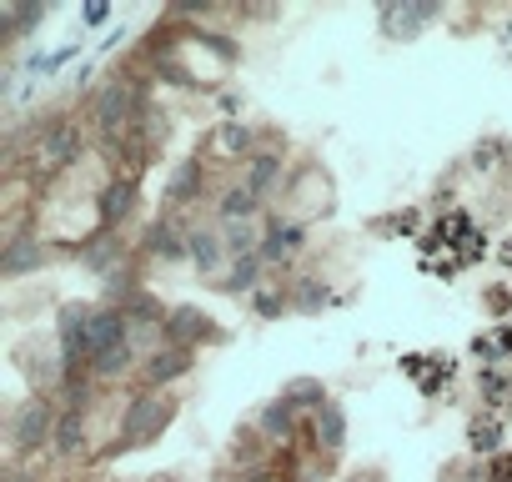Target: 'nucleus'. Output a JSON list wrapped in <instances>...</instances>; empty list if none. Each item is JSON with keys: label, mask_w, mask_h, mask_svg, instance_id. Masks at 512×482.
Returning <instances> with one entry per match:
<instances>
[{"label": "nucleus", "mask_w": 512, "mask_h": 482, "mask_svg": "<svg viewBox=\"0 0 512 482\" xmlns=\"http://www.w3.org/2000/svg\"><path fill=\"white\" fill-rule=\"evenodd\" d=\"M171 422H176V402H171L166 392H141V397L121 412V427H116L111 457H116V452H141V447L156 442Z\"/></svg>", "instance_id": "nucleus-1"}, {"label": "nucleus", "mask_w": 512, "mask_h": 482, "mask_svg": "<svg viewBox=\"0 0 512 482\" xmlns=\"http://www.w3.org/2000/svg\"><path fill=\"white\" fill-rule=\"evenodd\" d=\"M141 106H146V101H141V86L126 81V76H111V81L96 91V101H91V126H96V136H101V141L131 136Z\"/></svg>", "instance_id": "nucleus-2"}, {"label": "nucleus", "mask_w": 512, "mask_h": 482, "mask_svg": "<svg viewBox=\"0 0 512 482\" xmlns=\"http://www.w3.org/2000/svg\"><path fill=\"white\" fill-rule=\"evenodd\" d=\"M56 422H61V407H56L51 397H31V402H21V407H16V417H11L16 457H21V462L41 457V447H51V442H56Z\"/></svg>", "instance_id": "nucleus-3"}, {"label": "nucleus", "mask_w": 512, "mask_h": 482, "mask_svg": "<svg viewBox=\"0 0 512 482\" xmlns=\"http://www.w3.org/2000/svg\"><path fill=\"white\" fill-rule=\"evenodd\" d=\"M76 156H81V126H76L71 116H51V121L41 126V136H36V166H41L46 176H56V171H66Z\"/></svg>", "instance_id": "nucleus-4"}, {"label": "nucleus", "mask_w": 512, "mask_h": 482, "mask_svg": "<svg viewBox=\"0 0 512 482\" xmlns=\"http://www.w3.org/2000/svg\"><path fill=\"white\" fill-rule=\"evenodd\" d=\"M191 367H196V352H191V347H176V342L161 337V342L141 357V382H146V392H161V387L181 382Z\"/></svg>", "instance_id": "nucleus-5"}, {"label": "nucleus", "mask_w": 512, "mask_h": 482, "mask_svg": "<svg viewBox=\"0 0 512 482\" xmlns=\"http://www.w3.org/2000/svg\"><path fill=\"white\" fill-rule=\"evenodd\" d=\"M46 262H51L46 241H41L36 231H16V236L6 241V252H0V277H6V282H21V277L41 272Z\"/></svg>", "instance_id": "nucleus-6"}, {"label": "nucleus", "mask_w": 512, "mask_h": 482, "mask_svg": "<svg viewBox=\"0 0 512 482\" xmlns=\"http://www.w3.org/2000/svg\"><path fill=\"white\" fill-rule=\"evenodd\" d=\"M161 337H166V342H176V347H191V352H196V342H221L226 332H221L201 307H171V312H166Z\"/></svg>", "instance_id": "nucleus-7"}, {"label": "nucleus", "mask_w": 512, "mask_h": 482, "mask_svg": "<svg viewBox=\"0 0 512 482\" xmlns=\"http://www.w3.org/2000/svg\"><path fill=\"white\" fill-rule=\"evenodd\" d=\"M191 231H181L171 216L166 221H156V226H146V236H141V252L151 257V262H161V267H176V262H191Z\"/></svg>", "instance_id": "nucleus-8"}, {"label": "nucleus", "mask_w": 512, "mask_h": 482, "mask_svg": "<svg viewBox=\"0 0 512 482\" xmlns=\"http://www.w3.org/2000/svg\"><path fill=\"white\" fill-rule=\"evenodd\" d=\"M302 241H307V231L297 226V221H282V216H267V236H262V257L267 267H282V262H292L297 252H302Z\"/></svg>", "instance_id": "nucleus-9"}, {"label": "nucleus", "mask_w": 512, "mask_h": 482, "mask_svg": "<svg viewBox=\"0 0 512 482\" xmlns=\"http://www.w3.org/2000/svg\"><path fill=\"white\" fill-rule=\"evenodd\" d=\"M186 247H191V267H196L201 277H216V282L226 277L231 257H226V241H221V231H216V226H196Z\"/></svg>", "instance_id": "nucleus-10"}, {"label": "nucleus", "mask_w": 512, "mask_h": 482, "mask_svg": "<svg viewBox=\"0 0 512 482\" xmlns=\"http://www.w3.org/2000/svg\"><path fill=\"white\" fill-rule=\"evenodd\" d=\"M442 16L437 0H407V6H382V31L387 36H417Z\"/></svg>", "instance_id": "nucleus-11"}, {"label": "nucleus", "mask_w": 512, "mask_h": 482, "mask_svg": "<svg viewBox=\"0 0 512 482\" xmlns=\"http://www.w3.org/2000/svg\"><path fill=\"white\" fill-rule=\"evenodd\" d=\"M96 211H101V226H106V231H121V221L136 211V176L106 181L101 196H96Z\"/></svg>", "instance_id": "nucleus-12"}, {"label": "nucleus", "mask_w": 512, "mask_h": 482, "mask_svg": "<svg viewBox=\"0 0 512 482\" xmlns=\"http://www.w3.org/2000/svg\"><path fill=\"white\" fill-rule=\"evenodd\" d=\"M121 342H131L126 312H121V307H96V317H91V362H96L101 352L121 347Z\"/></svg>", "instance_id": "nucleus-13"}, {"label": "nucleus", "mask_w": 512, "mask_h": 482, "mask_svg": "<svg viewBox=\"0 0 512 482\" xmlns=\"http://www.w3.org/2000/svg\"><path fill=\"white\" fill-rule=\"evenodd\" d=\"M282 186H287L282 151H256V156L246 161V191H256V196H272V191H282Z\"/></svg>", "instance_id": "nucleus-14"}, {"label": "nucleus", "mask_w": 512, "mask_h": 482, "mask_svg": "<svg viewBox=\"0 0 512 482\" xmlns=\"http://www.w3.org/2000/svg\"><path fill=\"white\" fill-rule=\"evenodd\" d=\"M81 257V267L86 272H101V277H111V267H121V231H96L91 241H86V247L76 252Z\"/></svg>", "instance_id": "nucleus-15"}, {"label": "nucleus", "mask_w": 512, "mask_h": 482, "mask_svg": "<svg viewBox=\"0 0 512 482\" xmlns=\"http://www.w3.org/2000/svg\"><path fill=\"white\" fill-rule=\"evenodd\" d=\"M312 437H317V452H342L347 447V412L337 407V402H327V407H317L312 412Z\"/></svg>", "instance_id": "nucleus-16"}, {"label": "nucleus", "mask_w": 512, "mask_h": 482, "mask_svg": "<svg viewBox=\"0 0 512 482\" xmlns=\"http://www.w3.org/2000/svg\"><path fill=\"white\" fill-rule=\"evenodd\" d=\"M262 277H267V262L262 257H241V262L226 267V277L216 287L231 292V297H256V292H262Z\"/></svg>", "instance_id": "nucleus-17"}, {"label": "nucleus", "mask_w": 512, "mask_h": 482, "mask_svg": "<svg viewBox=\"0 0 512 482\" xmlns=\"http://www.w3.org/2000/svg\"><path fill=\"white\" fill-rule=\"evenodd\" d=\"M256 432L272 437V442H292V437H297V407H292L287 397L267 402L262 412H256Z\"/></svg>", "instance_id": "nucleus-18"}, {"label": "nucleus", "mask_w": 512, "mask_h": 482, "mask_svg": "<svg viewBox=\"0 0 512 482\" xmlns=\"http://www.w3.org/2000/svg\"><path fill=\"white\" fill-rule=\"evenodd\" d=\"M262 236H267V226H256V221H226L221 226V241H226V257L231 262L262 252Z\"/></svg>", "instance_id": "nucleus-19"}, {"label": "nucleus", "mask_w": 512, "mask_h": 482, "mask_svg": "<svg viewBox=\"0 0 512 482\" xmlns=\"http://www.w3.org/2000/svg\"><path fill=\"white\" fill-rule=\"evenodd\" d=\"M201 186H206V166H201V161H181L176 176L166 181V206H186V201H196Z\"/></svg>", "instance_id": "nucleus-20"}, {"label": "nucleus", "mask_w": 512, "mask_h": 482, "mask_svg": "<svg viewBox=\"0 0 512 482\" xmlns=\"http://www.w3.org/2000/svg\"><path fill=\"white\" fill-rule=\"evenodd\" d=\"M211 146H216V156H256V136H251V126H241V121H221L216 131H211Z\"/></svg>", "instance_id": "nucleus-21"}, {"label": "nucleus", "mask_w": 512, "mask_h": 482, "mask_svg": "<svg viewBox=\"0 0 512 482\" xmlns=\"http://www.w3.org/2000/svg\"><path fill=\"white\" fill-rule=\"evenodd\" d=\"M131 367H141V357H136L131 342H121V347H111V352H101V357L91 362V377H96V382H121Z\"/></svg>", "instance_id": "nucleus-22"}, {"label": "nucleus", "mask_w": 512, "mask_h": 482, "mask_svg": "<svg viewBox=\"0 0 512 482\" xmlns=\"http://www.w3.org/2000/svg\"><path fill=\"white\" fill-rule=\"evenodd\" d=\"M51 452H56V457H81V452H86V412H61Z\"/></svg>", "instance_id": "nucleus-23"}, {"label": "nucleus", "mask_w": 512, "mask_h": 482, "mask_svg": "<svg viewBox=\"0 0 512 482\" xmlns=\"http://www.w3.org/2000/svg\"><path fill=\"white\" fill-rule=\"evenodd\" d=\"M46 21V6H36V0H21V6H6L0 11V36L6 41H21L31 26H41Z\"/></svg>", "instance_id": "nucleus-24"}, {"label": "nucleus", "mask_w": 512, "mask_h": 482, "mask_svg": "<svg viewBox=\"0 0 512 482\" xmlns=\"http://www.w3.org/2000/svg\"><path fill=\"white\" fill-rule=\"evenodd\" d=\"M256 206H262V196H256V191H246V181H241V186L221 191V206H216V216H221V226H226V221H256Z\"/></svg>", "instance_id": "nucleus-25"}, {"label": "nucleus", "mask_w": 512, "mask_h": 482, "mask_svg": "<svg viewBox=\"0 0 512 482\" xmlns=\"http://www.w3.org/2000/svg\"><path fill=\"white\" fill-rule=\"evenodd\" d=\"M282 397L297 407V412H317V407H327L332 397H327V387L317 382V377H292L287 387H282Z\"/></svg>", "instance_id": "nucleus-26"}, {"label": "nucleus", "mask_w": 512, "mask_h": 482, "mask_svg": "<svg viewBox=\"0 0 512 482\" xmlns=\"http://www.w3.org/2000/svg\"><path fill=\"white\" fill-rule=\"evenodd\" d=\"M287 292H292V307H297V312H317V307L327 302V282H322V277H302V282L287 287Z\"/></svg>", "instance_id": "nucleus-27"}, {"label": "nucleus", "mask_w": 512, "mask_h": 482, "mask_svg": "<svg viewBox=\"0 0 512 482\" xmlns=\"http://www.w3.org/2000/svg\"><path fill=\"white\" fill-rule=\"evenodd\" d=\"M251 307H256V317H282L292 307V292L287 287H262V292L251 297Z\"/></svg>", "instance_id": "nucleus-28"}, {"label": "nucleus", "mask_w": 512, "mask_h": 482, "mask_svg": "<svg viewBox=\"0 0 512 482\" xmlns=\"http://www.w3.org/2000/svg\"><path fill=\"white\" fill-rule=\"evenodd\" d=\"M231 462H241L246 472H256L262 467V447H256V432H236V442H231V452H226Z\"/></svg>", "instance_id": "nucleus-29"}, {"label": "nucleus", "mask_w": 512, "mask_h": 482, "mask_svg": "<svg viewBox=\"0 0 512 482\" xmlns=\"http://www.w3.org/2000/svg\"><path fill=\"white\" fill-rule=\"evenodd\" d=\"M487 482H512V452H497V457H492Z\"/></svg>", "instance_id": "nucleus-30"}, {"label": "nucleus", "mask_w": 512, "mask_h": 482, "mask_svg": "<svg viewBox=\"0 0 512 482\" xmlns=\"http://www.w3.org/2000/svg\"><path fill=\"white\" fill-rule=\"evenodd\" d=\"M106 16H111L106 0H91V6H86V26H106Z\"/></svg>", "instance_id": "nucleus-31"}, {"label": "nucleus", "mask_w": 512, "mask_h": 482, "mask_svg": "<svg viewBox=\"0 0 512 482\" xmlns=\"http://www.w3.org/2000/svg\"><path fill=\"white\" fill-rule=\"evenodd\" d=\"M241 482H282V472H272V467H256V472H246Z\"/></svg>", "instance_id": "nucleus-32"}, {"label": "nucleus", "mask_w": 512, "mask_h": 482, "mask_svg": "<svg viewBox=\"0 0 512 482\" xmlns=\"http://www.w3.org/2000/svg\"><path fill=\"white\" fill-rule=\"evenodd\" d=\"M352 482H362V472H357V477H352ZM367 482H377V472H367Z\"/></svg>", "instance_id": "nucleus-33"}, {"label": "nucleus", "mask_w": 512, "mask_h": 482, "mask_svg": "<svg viewBox=\"0 0 512 482\" xmlns=\"http://www.w3.org/2000/svg\"><path fill=\"white\" fill-rule=\"evenodd\" d=\"M507 262H512V241H507Z\"/></svg>", "instance_id": "nucleus-34"}, {"label": "nucleus", "mask_w": 512, "mask_h": 482, "mask_svg": "<svg viewBox=\"0 0 512 482\" xmlns=\"http://www.w3.org/2000/svg\"><path fill=\"white\" fill-rule=\"evenodd\" d=\"M297 482H312V477H297Z\"/></svg>", "instance_id": "nucleus-35"}, {"label": "nucleus", "mask_w": 512, "mask_h": 482, "mask_svg": "<svg viewBox=\"0 0 512 482\" xmlns=\"http://www.w3.org/2000/svg\"><path fill=\"white\" fill-rule=\"evenodd\" d=\"M156 482H171V477H156Z\"/></svg>", "instance_id": "nucleus-36"}]
</instances>
